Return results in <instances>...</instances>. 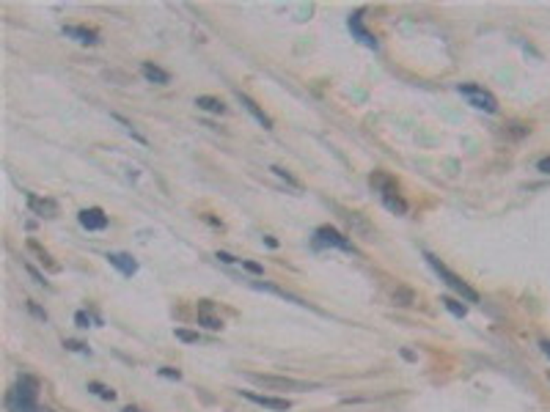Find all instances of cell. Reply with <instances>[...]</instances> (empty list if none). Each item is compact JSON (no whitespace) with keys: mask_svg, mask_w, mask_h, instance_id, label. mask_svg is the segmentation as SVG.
<instances>
[{"mask_svg":"<svg viewBox=\"0 0 550 412\" xmlns=\"http://www.w3.org/2000/svg\"><path fill=\"white\" fill-rule=\"evenodd\" d=\"M36 396H39V382H36L33 376H22L20 382L6 393V410L9 412H39Z\"/></svg>","mask_w":550,"mask_h":412,"instance_id":"cell-1","label":"cell"},{"mask_svg":"<svg viewBox=\"0 0 550 412\" xmlns=\"http://www.w3.org/2000/svg\"><path fill=\"white\" fill-rule=\"evenodd\" d=\"M369 185H372V190L380 195V201L388 206L391 212H397V215H404V212H407V201L399 195L397 179H391V176L382 173V170H374V173L369 176Z\"/></svg>","mask_w":550,"mask_h":412,"instance_id":"cell-2","label":"cell"},{"mask_svg":"<svg viewBox=\"0 0 550 412\" xmlns=\"http://www.w3.org/2000/svg\"><path fill=\"white\" fill-rule=\"evenodd\" d=\"M424 256H426V261H429V267H432V269H435V272H438V275H441V281H443L446 286H448V288H454V291H457L460 297H465L468 303H479V294H476V288H470V286H468V283H465V281H463V278H460V275H454V272H451V269L446 267V264H441V261H438V259H435L432 253H424Z\"/></svg>","mask_w":550,"mask_h":412,"instance_id":"cell-3","label":"cell"},{"mask_svg":"<svg viewBox=\"0 0 550 412\" xmlns=\"http://www.w3.org/2000/svg\"><path fill=\"white\" fill-rule=\"evenodd\" d=\"M248 379L264 391H314V382H303L292 376H270V374H248Z\"/></svg>","mask_w":550,"mask_h":412,"instance_id":"cell-4","label":"cell"},{"mask_svg":"<svg viewBox=\"0 0 550 412\" xmlns=\"http://www.w3.org/2000/svg\"><path fill=\"white\" fill-rule=\"evenodd\" d=\"M460 94H463L473 107H479V110H485V113H495V110H498V99H495L487 88H482V85H460Z\"/></svg>","mask_w":550,"mask_h":412,"instance_id":"cell-5","label":"cell"},{"mask_svg":"<svg viewBox=\"0 0 550 412\" xmlns=\"http://www.w3.org/2000/svg\"><path fill=\"white\" fill-rule=\"evenodd\" d=\"M314 239H317V245H328V247H339V250H347V253H355V245L344 237V234H339L336 228H330V226H322L317 228V234H314Z\"/></svg>","mask_w":550,"mask_h":412,"instance_id":"cell-6","label":"cell"},{"mask_svg":"<svg viewBox=\"0 0 550 412\" xmlns=\"http://www.w3.org/2000/svg\"><path fill=\"white\" fill-rule=\"evenodd\" d=\"M77 220H80V226H83L85 231H105L107 228V215L99 209V206L83 209V212L77 215Z\"/></svg>","mask_w":550,"mask_h":412,"instance_id":"cell-7","label":"cell"},{"mask_svg":"<svg viewBox=\"0 0 550 412\" xmlns=\"http://www.w3.org/2000/svg\"><path fill=\"white\" fill-rule=\"evenodd\" d=\"M28 209L39 217H58V204L53 198H39V195H28Z\"/></svg>","mask_w":550,"mask_h":412,"instance_id":"cell-8","label":"cell"},{"mask_svg":"<svg viewBox=\"0 0 550 412\" xmlns=\"http://www.w3.org/2000/svg\"><path fill=\"white\" fill-rule=\"evenodd\" d=\"M198 325H204L207 330H220L223 327V319L215 313L210 300H201V303H198Z\"/></svg>","mask_w":550,"mask_h":412,"instance_id":"cell-9","label":"cell"},{"mask_svg":"<svg viewBox=\"0 0 550 412\" xmlns=\"http://www.w3.org/2000/svg\"><path fill=\"white\" fill-rule=\"evenodd\" d=\"M64 33L80 44H99V33L94 28H85V25H66Z\"/></svg>","mask_w":550,"mask_h":412,"instance_id":"cell-10","label":"cell"},{"mask_svg":"<svg viewBox=\"0 0 550 412\" xmlns=\"http://www.w3.org/2000/svg\"><path fill=\"white\" fill-rule=\"evenodd\" d=\"M237 97H239V102L245 104V110H248V113H251V116H254L256 121L261 124L264 129H273V119H270V116H267V113H264V110H261V107H259V104H256L248 94H237Z\"/></svg>","mask_w":550,"mask_h":412,"instance_id":"cell-11","label":"cell"},{"mask_svg":"<svg viewBox=\"0 0 550 412\" xmlns=\"http://www.w3.org/2000/svg\"><path fill=\"white\" fill-rule=\"evenodd\" d=\"M245 399H251V401H256V404H261V407H267V410H281V412H286L292 404L286 401V399H275V396H259V393H242Z\"/></svg>","mask_w":550,"mask_h":412,"instance_id":"cell-12","label":"cell"},{"mask_svg":"<svg viewBox=\"0 0 550 412\" xmlns=\"http://www.w3.org/2000/svg\"><path fill=\"white\" fill-rule=\"evenodd\" d=\"M28 250H31V253L39 259V264H42L44 269H50V272H61V264H58V261H55V259H53V256H50V253H47V250L39 245V242L28 239Z\"/></svg>","mask_w":550,"mask_h":412,"instance_id":"cell-13","label":"cell"},{"mask_svg":"<svg viewBox=\"0 0 550 412\" xmlns=\"http://www.w3.org/2000/svg\"><path fill=\"white\" fill-rule=\"evenodd\" d=\"M107 261L113 267L122 269V275H135L138 272V264L132 261V256H127V253H107Z\"/></svg>","mask_w":550,"mask_h":412,"instance_id":"cell-14","label":"cell"},{"mask_svg":"<svg viewBox=\"0 0 550 412\" xmlns=\"http://www.w3.org/2000/svg\"><path fill=\"white\" fill-rule=\"evenodd\" d=\"M360 20H363V14H360V11L350 17V28H352V33H355V36H358V39L366 44V47H377V39H374V36H372V33L363 28V22H360Z\"/></svg>","mask_w":550,"mask_h":412,"instance_id":"cell-15","label":"cell"},{"mask_svg":"<svg viewBox=\"0 0 550 412\" xmlns=\"http://www.w3.org/2000/svg\"><path fill=\"white\" fill-rule=\"evenodd\" d=\"M141 72H144V77H146L149 82H157V85H166V82H171L168 72H166V69H160V66H154V63H144V66H141Z\"/></svg>","mask_w":550,"mask_h":412,"instance_id":"cell-16","label":"cell"},{"mask_svg":"<svg viewBox=\"0 0 550 412\" xmlns=\"http://www.w3.org/2000/svg\"><path fill=\"white\" fill-rule=\"evenodd\" d=\"M195 104L201 110H210V113H226V104L220 102V99H215V97H198Z\"/></svg>","mask_w":550,"mask_h":412,"instance_id":"cell-17","label":"cell"},{"mask_svg":"<svg viewBox=\"0 0 550 412\" xmlns=\"http://www.w3.org/2000/svg\"><path fill=\"white\" fill-rule=\"evenodd\" d=\"M394 303L402 305V308H407V305L416 303V294H413L410 288H397V291H394Z\"/></svg>","mask_w":550,"mask_h":412,"instance_id":"cell-18","label":"cell"},{"mask_svg":"<svg viewBox=\"0 0 550 412\" xmlns=\"http://www.w3.org/2000/svg\"><path fill=\"white\" fill-rule=\"evenodd\" d=\"M344 220H347V223H350L352 228H358V231H372V226H369V223L360 217L358 212H344Z\"/></svg>","mask_w":550,"mask_h":412,"instance_id":"cell-19","label":"cell"},{"mask_svg":"<svg viewBox=\"0 0 550 412\" xmlns=\"http://www.w3.org/2000/svg\"><path fill=\"white\" fill-rule=\"evenodd\" d=\"M88 391L97 393V396H99V399H105V401H113V399H116V391H110V388L99 385V382H88Z\"/></svg>","mask_w":550,"mask_h":412,"instance_id":"cell-20","label":"cell"},{"mask_svg":"<svg viewBox=\"0 0 550 412\" xmlns=\"http://www.w3.org/2000/svg\"><path fill=\"white\" fill-rule=\"evenodd\" d=\"M441 303H443L446 308L451 310V313H454V316H465V305H460V303H457V300H454V297H443V300H441Z\"/></svg>","mask_w":550,"mask_h":412,"instance_id":"cell-21","label":"cell"},{"mask_svg":"<svg viewBox=\"0 0 550 412\" xmlns=\"http://www.w3.org/2000/svg\"><path fill=\"white\" fill-rule=\"evenodd\" d=\"M176 338L185 344H198V332H190V330H176Z\"/></svg>","mask_w":550,"mask_h":412,"instance_id":"cell-22","label":"cell"},{"mask_svg":"<svg viewBox=\"0 0 550 412\" xmlns=\"http://www.w3.org/2000/svg\"><path fill=\"white\" fill-rule=\"evenodd\" d=\"M273 170L278 173V176H281V179H286V182H289L292 187H300V182H297V179H292V176H289V173H286L284 168H273Z\"/></svg>","mask_w":550,"mask_h":412,"instance_id":"cell-23","label":"cell"},{"mask_svg":"<svg viewBox=\"0 0 550 412\" xmlns=\"http://www.w3.org/2000/svg\"><path fill=\"white\" fill-rule=\"evenodd\" d=\"M536 168H539L542 173H550V157H545V160H539V163H536Z\"/></svg>","mask_w":550,"mask_h":412,"instance_id":"cell-24","label":"cell"},{"mask_svg":"<svg viewBox=\"0 0 550 412\" xmlns=\"http://www.w3.org/2000/svg\"><path fill=\"white\" fill-rule=\"evenodd\" d=\"M242 267L251 269V272H256V275H261V267H259V264H254V261H242Z\"/></svg>","mask_w":550,"mask_h":412,"instance_id":"cell-25","label":"cell"},{"mask_svg":"<svg viewBox=\"0 0 550 412\" xmlns=\"http://www.w3.org/2000/svg\"><path fill=\"white\" fill-rule=\"evenodd\" d=\"M160 374H163V376H173V379H179V376H182L179 371H173V369H163Z\"/></svg>","mask_w":550,"mask_h":412,"instance_id":"cell-26","label":"cell"},{"mask_svg":"<svg viewBox=\"0 0 550 412\" xmlns=\"http://www.w3.org/2000/svg\"><path fill=\"white\" fill-rule=\"evenodd\" d=\"M77 325H80V327H88V316H85V313H77Z\"/></svg>","mask_w":550,"mask_h":412,"instance_id":"cell-27","label":"cell"},{"mask_svg":"<svg viewBox=\"0 0 550 412\" xmlns=\"http://www.w3.org/2000/svg\"><path fill=\"white\" fill-rule=\"evenodd\" d=\"M217 259H223L226 264H232V261H237V259H234V256H229V253H217Z\"/></svg>","mask_w":550,"mask_h":412,"instance_id":"cell-28","label":"cell"},{"mask_svg":"<svg viewBox=\"0 0 550 412\" xmlns=\"http://www.w3.org/2000/svg\"><path fill=\"white\" fill-rule=\"evenodd\" d=\"M539 347H542V352L550 357V341H539Z\"/></svg>","mask_w":550,"mask_h":412,"instance_id":"cell-29","label":"cell"},{"mask_svg":"<svg viewBox=\"0 0 550 412\" xmlns=\"http://www.w3.org/2000/svg\"><path fill=\"white\" fill-rule=\"evenodd\" d=\"M122 412H141V410H138V407H124Z\"/></svg>","mask_w":550,"mask_h":412,"instance_id":"cell-30","label":"cell"}]
</instances>
